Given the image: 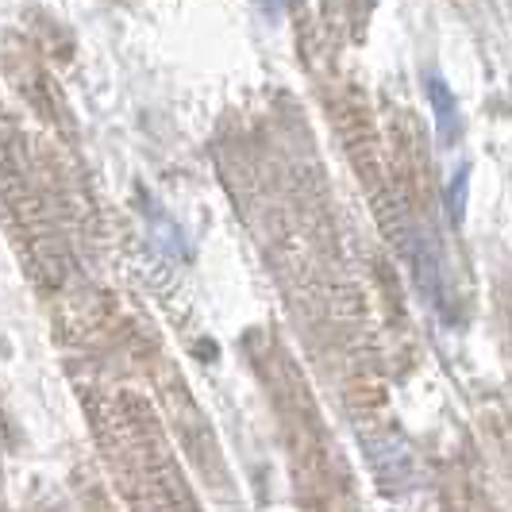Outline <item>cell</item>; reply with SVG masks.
Instances as JSON below:
<instances>
[{"mask_svg": "<svg viewBox=\"0 0 512 512\" xmlns=\"http://www.w3.org/2000/svg\"><path fill=\"white\" fill-rule=\"evenodd\" d=\"M424 85H428V101H432V116H436V139L443 151H451L455 143H459L462 135V112H459V101H455V93H451V85L443 81V77L432 70V74L424 77Z\"/></svg>", "mask_w": 512, "mask_h": 512, "instance_id": "6da1fadb", "label": "cell"}, {"mask_svg": "<svg viewBox=\"0 0 512 512\" xmlns=\"http://www.w3.org/2000/svg\"><path fill=\"white\" fill-rule=\"evenodd\" d=\"M466 193H470V166L462 162L459 170L451 174V181H447V216H451V224L459 228L462 220H466Z\"/></svg>", "mask_w": 512, "mask_h": 512, "instance_id": "7a4b0ae2", "label": "cell"}]
</instances>
